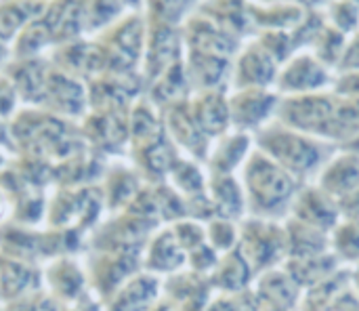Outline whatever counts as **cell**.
<instances>
[{
  "label": "cell",
  "instance_id": "obj_42",
  "mask_svg": "<svg viewBox=\"0 0 359 311\" xmlns=\"http://www.w3.org/2000/svg\"><path fill=\"white\" fill-rule=\"evenodd\" d=\"M343 147H351L353 152H358L359 154V135L353 139V141H351V143H349V145H343Z\"/></svg>",
  "mask_w": 359,
  "mask_h": 311
},
{
  "label": "cell",
  "instance_id": "obj_33",
  "mask_svg": "<svg viewBox=\"0 0 359 311\" xmlns=\"http://www.w3.org/2000/svg\"><path fill=\"white\" fill-rule=\"evenodd\" d=\"M219 259H221V255L212 246H208V242H206V244L198 246L196 251L187 253V270H191V272H196L200 276L210 278L215 267H217V263H219Z\"/></svg>",
  "mask_w": 359,
  "mask_h": 311
},
{
  "label": "cell",
  "instance_id": "obj_34",
  "mask_svg": "<svg viewBox=\"0 0 359 311\" xmlns=\"http://www.w3.org/2000/svg\"><path fill=\"white\" fill-rule=\"evenodd\" d=\"M21 110L19 93L4 70H0V122H8Z\"/></svg>",
  "mask_w": 359,
  "mask_h": 311
},
{
  "label": "cell",
  "instance_id": "obj_4",
  "mask_svg": "<svg viewBox=\"0 0 359 311\" xmlns=\"http://www.w3.org/2000/svg\"><path fill=\"white\" fill-rule=\"evenodd\" d=\"M334 110H337V95L332 91L301 95V97H282L276 120L299 133L328 141L334 120Z\"/></svg>",
  "mask_w": 359,
  "mask_h": 311
},
{
  "label": "cell",
  "instance_id": "obj_11",
  "mask_svg": "<svg viewBox=\"0 0 359 311\" xmlns=\"http://www.w3.org/2000/svg\"><path fill=\"white\" fill-rule=\"evenodd\" d=\"M141 267L162 280L187 267V253L175 238L170 225H162L149 236L141 253Z\"/></svg>",
  "mask_w": 359,
  "mask_h": 311
},
{
  "label": "cell",
  "instance_id": "obj_10",
  "mask_svg": "<svg viewBox=\"0 0 359 311\" xmlns=\"http://www.w3.org/2000/svg\"><path fill=\"white\" fill-rule=\"evenodd\" d=\"M162 120H164L166 137L177 147V152L204 164L212 141L204 135V131L198 126L196 118L191 116L189 99L162 110Z\"/></svg>",
  "mask_w": 359,
  "mask_h": 311
},
{
  "label": "cell",
  "instance_id": "obj_40",
  "mask_svg": "<svg viewBox=\"0 0 359 311\" xmlns=\"http://www.w3.org/2000/svg\"><path fill=\"white\" fill-rule=\"evenodd\" d=\"M349 284H351V291L359 297V265L349 270Z\"/></svg>",
  "mask_w": 359,
  "mask_h": 311
},
{
  "label": "cell",
  "instance_id": "obj_38",
  "mask_svg": "<svg viewBox=\"0 0 359 311\" xmlns=\"http://www.w3.org/2000/svg\"><path fill=\"white\" fill-rule=\"evenodd\" d=\"M339 209H341V217L345 221H358L359 223V190L353 192L351 196L343 198L339 202Z\"/></svg>",
  "mask_w": 359,
  "mask_h": 311
},
{
  "label": "cell",
  "instance_id": "obj_24",
  "mask_svg": "<svg viewBox=\"0 0 359 311\" xmlns=\"http://www.w3.org/2000/svg\"><path fill=\"white\" fill-rule=\"evenodd\" d=\"M55 48V38L44 19H34L23 25L17 38L8 46L11 61H25V59H40L48 57Z\"/></svg>",
  "mask_w": 359,
  "mask_h": 311
},
{
  "label": "cell",
  "instance_id": "obj_5",
  "mask_svg": "<svg viewBox=\"0 0 359 311\" xmlns=\"http://www.w3.org/2000/svg\"><path fill=\"white\" fill-rule=\"evenodd\" d=\"M337 72L324 65L313 53L297 51L278 72L276 93L280 97H301L332 91Z\"/></svg>",
  "mask_w": 359,
  "mask_h": 311
},
{
  "label": "cell",
  "instance_id": "obj_36",
  "mask_svg": "<svg viewBox=\"0 0 359 311\" xmlns=\"http://www.w3.org/2000/svg\"><path fill=\"white\" fill-rule=\"evenodd\" d=\"M332 93L345 99H359V72L351 74H337Z\"/></svg>",
  "mask_w": 359,
  "mask_h": 311
},
{
  "label": "cell",
  "instance_id": "obj_27",
  "mask_svg": "<svg viewBox=\"0 0 359 311\" xmlns=\"http://www.w3.org/2000/svg\"><path fill=\"white\" fill-rule=\"evenodd\" d=\"M164 183H168L187 202V200H194V198H200L206 194L208 173H206V166L202 162H196V160L179 154V158L170 166Z\"/></svg>",
  "mask_w": 359,
  "mask_h": 311
},
{
  "label": "cell",
  "instance_id": "obj_26",
  "mask_svg": "<svg viewBox=\"0 0 359 311\" xmlns=\"http://www.w3.org/2000/svg\"><path fill=\"white\" fill-rule=\"evenodd\" d=\"M198 11H202L223 32H227L240 42H246L250 36H255L248 6L242 2H208V4L204 2V4H198Z\"/></svg>",
  "mask_w": 359,
  "mask_h": 311
},
{
  "label": "cell",
  "instance_id": "obj_20",
  "mask_svg": "<svg viewBox=\"0 0 359 311\" xmlns=\"http://www.w3.org/2000/svg\"><path fill=\"white\" fill-rule=\"evenodd\" d=\"M255 280H257V274L252 272V267L240 255L238 249L221 255V259L210 276V284H212L215 293L229 295V297L244 295L246 291L252 289Z\"/></svg>",
  "mask_w": 359,
  "mask_h": 311
},
{
  "label": "cell",
  "instance_id": "obj_13",
  "mask_svg": "<svg viewBox=\"0 0 359 311\" xmlns=\"http://www.w3.org/2000/svg\"><path fill=\"white\" fill-rule=\"evenodd\" d=\"M332 200L341 202L359 190V154L351 147H339L322 166L313 181Z\"/></svg>",
  "mask_w": 359,
  "mask_h": 311
},
{
  "label": "cell",
  "instance_id": "obj_7",
  "mask_svg": "<svg viewBox=\"0 0 359 311\" xmlns=\"http://www.w3.org/2000/svg\"><path fill=\"white\" fill-rule=\"evenodd\" d=\"M40 280L42 291L61 305H74L90 293L82 255H65L46 261L40 270Z\"/></svg>",
  "mask_w": 359,
  "mask_h": 311
},
{
  "label": "cell",
  "instance_id": "obj_41",
  "mask_svg": "<svg viewBox=\"0 0 359 311\" xmlns=\"http://www.w3.org/2000/svg\"><path fill=\"white\" fill-rule=\"evenodd\" d=\"M149 311H181V310H179L177 305H172L170 301H166V299L162 297V299H160V301H158V303H156V305H154V307H151Z\"/></svg>",
  "mask_w": 359,
  "mask_h": 311
},
{
  "label": "cell",
  "instance_id": "obj_25",
  "mask_svg": "<svg viewBox=\"0 0 359 311\" xmlns=\"http://www.w3.org/2000/svg\"><path fill=\"white\" fill-rule=\"evenodd\" d=\"M284 232H286V251H288L286 261L330 253V234L309 227L292 217L284 221Z\"/></svg>",
  "mask_w": 359,
  "mask_h": 311
},
{
  "label": "cell",
  "instance_id": "obj_14",
  "mask_svg": "<svg viewBox=\"0 0 359 311\" xmlns=\"http://www.w3.org/2000/svg\"><path fill=\"white\" fill-rule=\"evenodd\" d=\"M252 152H255V135L231 128L210 143V150L204 162L206 173L208 175H238Z\"/></svg>",
  "mask_w": 359,
  "mask_h": 311
},
{
  "label": "cell",
  "instance_id": "obj_3",
  "mask_svg": "<svg viewBox=\"0 0 359 311\" xmlns=\"http://www.w3.org/2000/svg\"><path fill=\"white\" fill-rule=\"evenodd\" d=\"M238 251L248 261V265L257 276L282 267L288 257L284 221H271L259 217L242 219Z\"/></svg>",
  "mask_w": 359,
  "mask_h": 311
},
{
  "label": "cell",
  "instance_id": "obj_32",
  "mask_svg": "<svg viewBox=\"0 0 359 311\" xmlns=\"http://www.w3.org/2000/svg\"><path fill=\"white\" fill-rule=\"evenodd\" d=\"M170 230H172L175 238L179 240V244L183 246L185 253H191L198 246L206 244V223H200L196 219L185 217V219L172 223Z\"/></svg>",
  "mask_w": 359,
  "mask_h": 311
},
{
  "label": "cell",
  "instance_id": "obj_1",
  "mask_svg": "<svg viewBox=\"0 0 359 311\" xmlns=\"http://www.w3.org/2000/svg\"><path fill=\"white\" fill-rule=\"evenodd\" d=\"M244 190L248 217L286 221L292 211V202L303 187L290 173L276 164L267 154L257 150L248 156L238 173Z\"/></svg>",
  "mask_w": 359,
  "mask_h": 311
},
{
  "label": "cell",
  "instance_id": "obj_16",
  "mask_svg": "<svg viewBox=\"0 0 359 311\" xmlns=\"http://www.w3.org/2000/svg\"><path fill=\"white\" fill-rule=\"evenodd\" d=\"M189 110L204 135L215 141L231 131L229 91H198L189 97Z\"/></svg>",
  "mask_w": 359,
  "mask_h": 311
},
{
  "label": "cell",
  "instance_id": "obj_15",
  "mask_svg": "<svg viewBox=\"0 0 359 311\" xmlns=\"http://www.w3.org/2000/svg\"><path fill=\"white\" fill-rule=\"evenodd\" d=\"M162 297L181 311H204L215 297V289L210 278L185 267L162 280Z\"/></svg>",
  "mask_w": 359,
  "mask_h": 311
},
{
  "label": "cell",
  "instance_id": "obj_8",
  "mask_svg": "<svg viewBox=\"0 0 359 311\" xmlns=\"http://www.w3.org/2000/svg\"><path fill=\"white\" fill-rule=\"evenodd\" d=\"M280 63L250 36L242 42L240 51L231 59L229 91L242 88H273L278 80Z\"/></svg>",
  "mask_w": 359,
  "mask_h": 311
},
{
  "label": "cell",
  "instance_id": "obj_37",
  "mask_svg": "<svg viewBox=\"0 0 359 311\" xmlns=\"http://www.w3.org/2000/svg\"><path fill=\"white\" fill-rule=\"evenodd\" d=\"M204 311H240V295L229 297V295L215 293V297L210 299V303L206 305Z\"/></svg>",
  "mask_w": 359,
  "mask_h": 311
},
{
  "label": "cell",
  "instance_id": "obj_30",
  "mask_svg": "<svg viewBox=\"0 0 359 311\" xmlns=\"http://www.w3.org/2000/svg\"><path fill=\"white\" fill-rule=\"evenodd\" d=\"M326 23L347 38L359 29V4L358 2H330L322 4Z\"/></svg>",
  "mask_w": 359,
  "mask_h": 311
},
{
  "label": "cell",
  "instance_id": "obj_2",
  "mask_svg": "<svg viewBox=\"0 0 359 311\" xmlns=\"http://www.w3.org/2000/svg\"><path fill=\"white\" fill-rule=\"evenodd\" d=\"M255 145L303 185L313 183L322 166L339 150L337 145L299 133L280 120L261 128L255 135Z\"/></svg>",
  "mask_w": 359,
  "mask_h": 311
},
{
  "label": "cell",
  "instance_id": "obj_29",
  "mask_svg": "<svg viewBox=\"0 0 359 311\" xmlns=\"http://www.w3.org/2000/svg\"><path fill=\"white\" fill-rule=\"evenodd\" d=\"M206 242L212 246L219 255L231 253L238 249L240 242V223L215 217L212 221L206 223Z\"/></svg>",
  "mask_w": 359,
  "mask_h": 311
},
{
  "label": "cell",
  "instance_id": "obj_19",
  "mask_svg": "<svg viewBox=\"0 0 359 311\" xmlns=\"http://www.w3.org/2000/svg\"><path fill=\"white\" fill-rule=\"evenodd\" d=\"M248 15L257 32H294L309 4L301 2H248Z\"/></svg>",
  "mask_w": 359,
  "mask_h": 311
},
{
  "label": "cell",
  "instance_id": "obj_31",
  "mask_svg": "<svg viewBox=\"0 0 359 311\" xmlns=\"http://www.w3.org/2000/svg\"><path fill=\"white\" fill-rule=\"evenodd\" d=\"M27 21L23 4H0V42L8 48Z\"/></svg>",
  "mask_w": 359,
  "mask_h": 311
},
{
  "label": "cell",
  "instance_id": "obj_28",
  "mask_svg": "<svg viewBox=\"0 0 359 311\" xmlns=\"http://www.w3.org/2000/svg\"><path fill=\"white\" fill-rule=\"evenodd\" d=\"M330 253L337 257V261L351 270L359 265V223L358 221H345L330 232Z\"/></svg>",
  "mask_w": 359,
  "mask_h": 311
},
{
  "label": "cell",
  "instance_id": "obj_12",
  "mask_svg": "<svg viewBox=\"0 0 359 311\" xmlns=\"http://www.w3.org/2000/svg\"><path fill=\"white\" fill-rule=\"evenodd\" d=\"M290 217L324 234H330L343 219L339 202L332 200L326 192H322L316 183H305L299 190L292 202Z\"/></svg>",
  "mask_w": 359,
  "mask_h": 311
},
{
  "label": "cell",
  "instance_id": "obj_35",
  "mask_svg": "<svg viewBox=\"0 0 359 311\" xmlns=\"http://www.w3.org/2000/svg\"><path fill=\"white\" fill-rule=\"evenodd\" d=\"M351 72H359V29L347 38L341 61L337 65V74H351Z\"/></svg>",
  "mask_w": 359,
  "mask_h": 311
},
{
  "label": "cell",
  "instance_id": "obj_18",
  "mask_svg": "<svg viewBox=\"0 0 359 311\" xmlns=\"http://www.w3.org/2000/svg\"><path fill=\"white\" fill-rule=\"evenodd\" d=\"M185 74L191 93L198 91H229L231 80V59L204 55V53H183Z\"/></svg>",
  "mask_w": 359,
  "mask_h": 311
},
{
  "label": "cell",
  "instance_id": "obj_39",
  "mask_svg": "<svg viewBox=\"0 0 359 311\" xmlns=\"http://www.w3.org/2000/svg\"><path fill=\"white\" fill-rule=\"evenodd\" d=\"M13 219V198L0 187V227L8 225Z\"/></svg>",
  "mask_w": 359,
  "mask_h": 311
},
{
  "label": "cell",
  "instance_id": "obj_21",
  "mask_svg": "<svg viewBox=\"0 0 359 311\" xmlns=\"http://www.w3.org/2000/svg\"><path fill=\"white\" fill-rule=\"evenodd\" d=\"M217 217L229 221H242L248 217L246 198L238 175H208L206 190Z\"/></svg>",
  "mask_w": 359,
  "mask_h": 311
},
{
  "label": "cell",
  "instance_id": "obj_6",
  "mask_svg": "<svg viewBox=\"0 0 359 311\" xmlns=\"http://www.w3.org/2000/svg\"><path fill=\"white\" fill-rule=\"evenodd\" d=\"M282 97L276 88H242L229 91L231 128L257 135L278 118Z\"/></svg>",
  "mask_w": 359,
  "mask_h": 311
},
{
  "label": "cell",
  "instance_id": "obj_22",
  "mask_svg": "<svg viewBox=\"0 0 359 311\" xmlns=\"http://www.w3.org/2000/svg\"><path fill=\"white\" fill-rule=\"evenodd\" d=\"M252 291L261 299L286 311H299L303 295H305V291L290 278V274L284 267H276L257 276Z\"/></svg>",
  "mask_w": 359,
  "mask_h": 311
},
{
  "label": "cell",
  "instance_id": "obj_9",
  "mask_svg": "<svg viewBox=\"0 0 359 311\" xmlns=\"http://www.w3.org/2000/svg\"><path fill=\"white\" fill-rule=\"evenodd\" d=\"M181 36H183V53L189 51V53H204V55L233 59L242 46L240 40L223 32L212 19H208L202 11H198V4L183 21Z\"/></svg>",
  "mask_w": 359,
  "mask_h": 311
},
{
  "label": "cell",
  "instance_id": "obj_23",
  "mask_svg": "<svg viewBox=\"0 0 359 311\" xmlns=\"http://www.w3.org/2000/svg\"><path fill=\"white\" fill-rule=\"evenodd\" d=\"M282 267L290 274V278L303 291H311V289L324 284L326 280H330L332 276H337L341 270H345L332 253L305 257V259H288V261H284Z\"/></svg>",
  "mask_w": 359,
  "mask_h": 311
},
{
  "label": "cell",
  "instance_id": "obj_17",
  "mask_svg": "<svg viewBox=\"0 0 359 311\" xmlns=\"http://www.w3.org/2000/svg\"><path fill=\"white\" fill-rule=\"evenodd\" d=\"M162 299V278L147 272L135 274L126 280L105 303V311H149Z\"/></svg>",
  "mask_w": 359,
  "mask_h": 311
}]
</instances>
